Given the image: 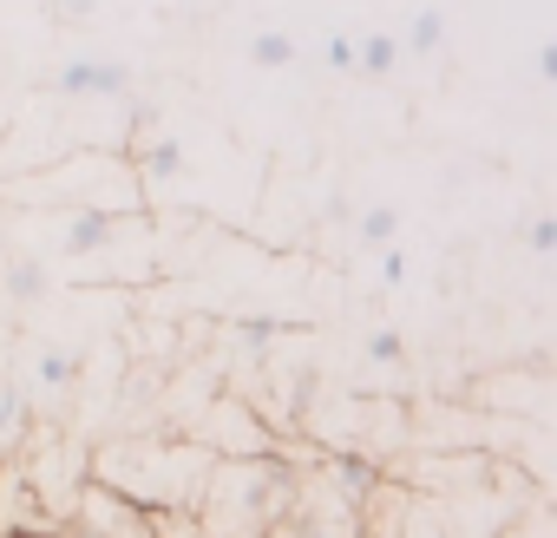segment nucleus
<instances>
[{
  "mask_svg": "<svg viewBox=\"0 0 557 538\" xmlns=\"http://www.w3.org/2000/svg\"><path fill=\"white\" fill-rule=\"evenodd\" d=\"M125 80L112 73V66H73L66 73V93H119Z\"/></svg>",
  "mask_w": 557,
  "mask_h": 538,
  "instance_id": "obj_1",
  "label": "nucleus"
},
{
  "mask_svg": "<svg viewBox=\"0 0 557 538\" xmlns=\"http://www.w3.org/2000/svg\"><path fill=\"white\" fill-rule=\"evenodd\" d=\"M8 290H14V296H40V290H47L40 262H14V269H8Z\"/></svg>",
  "mask_w": 557,
  "mask_h": 538,
  "instance_id": "obj_2",
  "label": "nucleus"
},
{
  "mask_svg": "<svg viewBox=\"0 0 557 538\" xmlns=\"http://www.w3.org/2000/svg\"><path fill=\"white\" fill-rule=\"evenodd\" d=\"M256 60H262V66H289V60H296V47H289L283 34H262V40H256Z\"/></svg>",
  "mask_w": 557,
  "mask_h": 538,
  "instance_id": "obj_3",
  "label": "nucleus"
},
{
  "mask_svg": "<svg viewBox=\"0 0 557 538\" xmlns=\"http://www.w3.org/2000/svg\"><path fill=\"white\" fill-rule=\"evenodd\" d=\"M361 236H368V243H387V236H394V210H368V217H361Z\"/></svg>",
  "mask_w": 557,
  "mask_h": 538,
  "instance_id": "obj_4",
  "label": "nucleus"
},
{
  "mask_svg": "<svg viewBox=\"0 0 557 538\" xmlns=\"http://www.w3.org/2000/svg\"><path fill=\"white\" fill-rule=\"evenodd\" d=\"M106 243V217H79V230H73V249H99Z\"/></svg>",
  "mask_w": 557,
  "mask_h": 538,
  "instance_id": "obj_5",
  "label": "nucleus"
},
{
  "mask_svg": "<svg viewBox=\"0 0 557 538\" xmlns=\"http://www.w3.org/2000/svg\"><path fill=\"white\" fill-rule=\"evenodd\" d=\"M368 355H374V362H400V335H387V329H381V335L368 342Z\"/></svg>",
  "mask_w": 557,
  "mask_h": 538,
  "instance_id": "obj_6",
  "label": "nucleus"
},
{
  "mask_svg": "<svg viewBox=\"0 0 557 538\" xmlns=\"http://www.w3.org/2000/svg\"><path fill=\"white\" fill-rule=\"evenodd\" d=\"M361 60H368L374 73H381V66H394V40H368V53H361Z\"/></svg>",
  "mask_w": 557,
  "mask_h": 538,
  "instance_id": "obj_7",
  "label": "nucleus"
},
{
  "mask_svg": "<svg viewBox=\"0 0 557 538\" xmlns=\"http://www.w3.org/2000/svg\"><path fill=\"white\" fill-rule=\"evenodd\" d=\"M413 40H420V47H433V40H440V14H420V27H413Z\"/></svg>",
  "mask_w": 557,
  "mask_h": 538,
  "instance_id": "obj_8",
  "label": "nucleus"
},
{
  "mask_svg": "<svg viewBox=\"0 0 557 538\" xmlns=\"http://www.w3.org/2000/svg\"><path fill=\"white\" fill-rule=\"evenodd\" d=\"M40 375H47V381H73V362H66V355H53V362H47Z\"/></svg>",
  "mask_w": 557,
  "mask_h": 538,
  "instance_id": "obj_9",
  "label": "nucleus"
},
{
  "mask_svg": "<svg viewBox=\"0 0 557 538\" xmlns=\"http://www.w3.org/2000/svg\"><path fill=\"white\" fill-rule=\"evenodd\" d=\"M0 538H60V531H40V525H14V531H0Z\"/></svg>",
  "mask_w": 557,
  "mask_h": 538,
  "instance_id": "obj_10",
  "label": "nucleus"
}]
</instances>
